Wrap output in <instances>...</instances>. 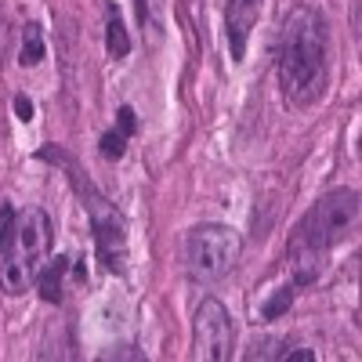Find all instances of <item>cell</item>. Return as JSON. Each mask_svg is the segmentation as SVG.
<instances>
[{
  "label": "cell",
  "mask_w": 362,
  "mask_h": 362,
  "mask_svg": "<svg viewBox=\"0 0 362 362\" xmlns=\"http://www.w3.org/2000/svg\"><path fill=\"white\" fill-rule=\"evenodd\" d=\"M279 87H283V98L293 105H312L322 98V87H326V18L308 4H297L283 22Z\"/></svg>",
  "instance_id": "obj_1"
},
{
  "label": "cell",
  "mask_w": 362,
  "mask_h": 362,
  "mask_svg": "<svg viewBox=\"0 0 362 362\" xmlns=\"http://www.w3.org/2000/svg\"><path fill=\"white\" fill-rule=\"evenodd\" d=\"M358 221V192L355 189H334L326 192L319 203H312V210L297 221L293 235H290V268L297 272V283L305 286L319 276L322 257L334 250L337 243H344L348 232Z\"/></svg>",
  "instance_id": "obj_2"
},
{
  "label": "cell",
  "mask_w": 362,
  "mask_h": 362,
  "mask_svg": "<svg viewBox=\"0 0 362 362\" xmlns=\"http://www.w3.org/2000/svg\"><path fill=\"white\" fill-rule=\"evenodd\" d=\"M51 250V218L40 206H0V290L8 297L25 293L37 283Z\"/></svg>",
  "instance_id": "obj_3"
},
{
  "label": "cell",
  "mask_w": 362,
  "mask_h": 362,
  "mask_svg": "<svg viewBox=\"0 0 362 362\" xmlns=\"http://www.w3.org/2000/svg\"><path fill=\"white\" fill-rule=\"evenodd\" d=\"M243 239L228 225H196L185 235V268L192 272V279L199 283H214L228 276L232 264L239 261Z\"/></svg>",
  "instance_id": "obj_4"
},
{
  "label": "cell",
  "mask_w": 362,
  "mask_h": 362,
  "mask_svg": "<svg viewBox=\"0 0 362 362\" xmlns=\"http://www.w3.org/2000/svg\"><path fill=\"white\" fill-rule=\"evenodd\" d=\"M232 315L218 297H203V305L196 308V355L206 362H225L232 355Z\"/></svg>",
  "instance_id": "obj_5"
},
{
  "label": "cell",
  "mask_w": 362,
  "mask_h": 362,
  "mask_svg": "<svg viewBox=\"0 0 362 362\" xmlns=\"http://www.w3.org/2000/svg\"><path fill=\"white\" fill-rule=\"evenodd\" d=\"M90 210V225H95V243H98V257L105 261L109 272H119L124 268V257H127V243H124V221L116 218V210L87 185V203Z\"/></svg>",
  "instance_id": "obj_6"
},
{
  "label": "cell",
  "mask_w": 362,
  "mask_h": 362,
  "mask_svg": "<svg viewBox=\"0 0 362 362\" xmlns=\"http://www.w3.org/2000/svg\"><path fill=\"white\" fill-rule=\"evenodd\" d=\"M257 11H261V0H228L225 25H228L232 62H243V54H247V40H250V29H254V22H257Z\"/></svg>",
  "instance_id": "obj_7"
},
{
  "label": "cell",
  "mask_w": 362,
  "mask_h": 362,
  "mask_svg": "<svg viewBox=\"0 0 362 362\" xmlns=\"http://www.w3.org/2000/svg\"><path fill=\"white\" fill-rule=\"evenodd\" d=\"M66 272H69V257H54L51 264L40 268L37 276V286H40V297L44 300H62V283H66Z\"/></svg>",
  "instance_id": "obj_8"
},
{
  "label": "cell",
  "mask_w": 362,
  "mask_h": 362,
  "mask_svg": "<svg viewBox=\"0 0 362 362\" xmlns=\"http://www.w3.org/2000/svg\"><path fill=\"white\" fill-rule=\"evenodd\" d=\"M105 47H109V54H116V58H124V54L131 51V37H127L124 22H119L116 8H109V22H105Z\"/></svg>",
  "instance_id": "obj_9"
},
{
  "label": "cell",
  "mask_w": 362,
  "mask_h": 362,
  "mask_svg": "<svg viewBox=\"0 0 362 362\" xmlns=\"http://www.w3.org/2000/svg\"><path fill=\"white\" fill-rule=\"evenodd\" d=\"M40 58H44V37H40V25H25L18 62H22V66H37Z\"/></svg>",
  "instance_id": "obj_10"
},
{
  "label": "cell",
  "mask_w": 362,
  "mask_h": 362,
  "mask_svg": "<svg viewBox=\"0 0 362 362\" xmlns=\"http://www.w3.org/2000/svg\"><path fill=\"white\" fill-rule=\"evenodd\" d=\"M138 18H141V25L153 29V33H160V25H163V0H138Z\"/></svg>",
  "instance_id": "obj_11"
},
{
  "label": "cell",
  "mask_w": 362,
  "mask_h": 362,
  "mask_svg": "<svg viewBox=\"0 0 362 362\" xmlns=\"http://www.w3.org/2000/svg\"><path fill=\"white\" fill-rule=\"evenodd\" d=\"M290 305H293V283H290V286H283V290H279V293H276V297H272L268 305L261 308V319H279Z\"/></svg>",
  "instance_id": "obj_12"
},
{
  "label": "cell",
  "mask_w": 362,
  "mask_h": 362,
  "mask_svg": "<svg viewBox=\"0 0 362 362\" xmlns=\"http://www.w3.org/2000/svg\"><path fill=\"white\" fill-rule=\"evenodd\" d=\"M127 131L124 127H119V131H109L105 138H102V156L105 160H119V156H124V148H127Z\"/></svg>",
  "instance_id": "obj_13"
},
{
  "label": "cell",
  "mask_w": 362,
  "mask_h": 362,
  "mask_svg": "<svg viewBox=\"0 0 362 362\" xmlns=\"http://www.w3.org/2000/svg\"><path fill=\"white\" fill-rule=\"evenodd\" d=\"M276 358H283V362H312L315 355H312L308 348H290V351H279Z\"/></svg>",
  "instance_id": "obj_14"
},
{
  "label": "cell",
  "mask_w": 362,
  "mask_h": 362,
  "mask_svg": "<svg viewBox=\"0 0 362 362\" xmlns=\"http://www.w3.org/2000/svg\"><path fill=\"white\" fill-rule=\"evenodd\" d=\"M15 112H18L22 124H29V119H33V102H29L25 95H18V98H15Z\"/></svg>",
  "instance_id": "obj_15"
}]
</instances>
